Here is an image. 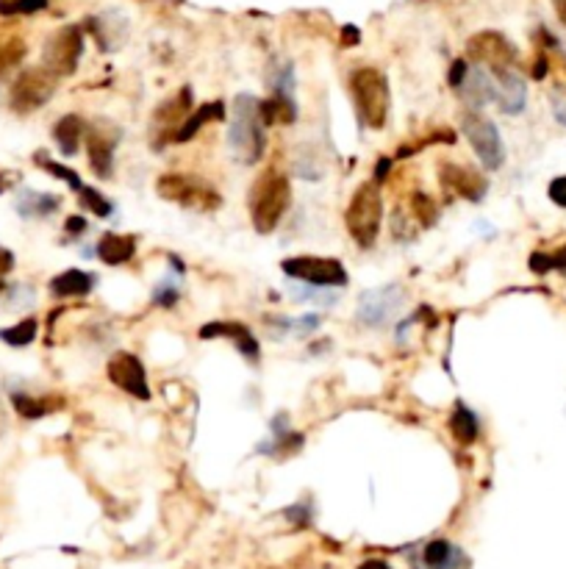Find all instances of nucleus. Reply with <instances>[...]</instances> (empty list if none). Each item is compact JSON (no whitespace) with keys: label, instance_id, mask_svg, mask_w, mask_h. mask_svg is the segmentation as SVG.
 Wrapping results in <instances>:
<instances>
[{"label":"nucleus","instance_id":"1","mask_svg":"<svg viewBox=\"0 0 566 569\" xmlns=\"http://www.w3.org/2000/svg\"><path fill=\"white\" fill-rule=\"evenodd\" d=\"M292 206V184L289 178L278 173V169H267L256 178L250 189V220L259 234H272L283 214Z\"/></svg>","mask_w":566,"mask_h":569},{"label":"nucleus","instance_id":"2","mask_svg":"<svg viewBox=\"0 0 566 569\" xmlns=\"http://www.w3.org/2000/svg\"><path fill=\"white\" fill-rule=\"evenodd\" d=\"M264 123L259 114V100L253 95H239L234 100V123L228 131V148L236 161L256 164L264 156Z\"/></svg>","mask_w":566,"mask_h":569},{"label":"nucleus","instance_id":"3","mask_svg":"<svg viewBox=\"0 0 566 569\" xmlns=\"http://www.w3.org/2000/svg\"><path fill=\"white\" fill-rule=\"evenodd\" d=\"M347 90L353 95L358 120L366 128L381 131L389 120V81H386V75L373 70V67H361L350 75Z\"/></svg>","mask_w":566,"mask_h":569},{"label":"nucleus","instance_id":"4","mask_svg":"<svg viewBox=\"0 0 566 569\" xmlns=\"http://www.w3.org/2000/svg\"><path fill=\"white\" fill-rule=\"evenodd\" d=\"M381 220H383V201H381L378 186L375 184L358 186V192L353 194V201L345 211V225L353 242L358 247H373L381 231Z\"/></svg>","mask_w":566,"mask_h":569},{"label":"nucleus","instance_id":"5","mask_svg":"<svg viewBox=\"0 0 566 569\" xmlns=\"http://www.w3.org/2000/svg\"><path fill=\"white\" fill-rule=\"evenodd\" d=\"M156 192L164 197V201L181 203L184 209H192V211H217L222 206V197L214 186H209L201 178L181 176V173L161 176L156 184Z\"/></svg>","mask_w":566,"mask_h":569},{"label":"nucleus","instance_id":"6","mask_svg":"<svg viewBox=\"0 0 566 569\" xmlns=\"http://www.w3.org/2000/svg\"><path fill=\"white\" fill-rule=\"evenodd\" d=\"M280 270L295 280H305L317 289H342L347 287V270L336 259H320V255H295V259L280 262Z\"/></svg>","mask_w":566,"mask_h":569},{"label":"nucleus","instance_id":"7","mask_svg":"<svg viewBox=\"0 0 566 569\" xmlns=\"http://www.w3.org/2000/svg\"><path fill=\"white\" fill-rule=\"evenodd\" d=\"M461 131L469 139L472 151L477 153L480 161H484L486 169H500L502 167V161H505V145H502V139H500L497 125L489 117H484V114L475 111V108H467L461 114Z\"/></svg>","mask_w":566,"mask_h":569},{"label":"nucleus","instance_id":"8","mask_svg":"<svg viewBox=\"0 0 566 569\" xmlns=\"http://www.w3.org/2000/svg\"><path fill=\"white\" fill-rule=\"evenodd\" d=\"M56 78L47 67H34V70H25L12 87V95H9V103L14 111L20 114H28V111H37L42 108L53 92H56Z\"/></svg>","mask_w":566,"mask_h":569},{"label":"nucleus","instance_id":"9","mask_svg":"<svg viewBox=\"0 0 566 569\" xmlns=\"http://www.w3.org/2000/svg\"><path fill=\"white\" fill-rule=\"evenodd\" d=\"M406 292L398 287V283H389V287H378L364 292L358 300V323L366 328H381L386 323H391L398 317V311L403 308Z\"/></svg>","mask_w":566,"mask_h":569},{"label":"nucleus","instance_id":"10","mask_svg":"<svg viewBox=\"0 0 566 569\" xmlns=\"http://www.w3.org/2000/svg\"><path fill=\"white\" fill-rule=\"evenodd\" d=\"M83 56V34L78 25H67L56 31L45 45V67L53 75H73Z\"/></svg>","mask_w":566,"mask_h":569},{"label":"nucleus","instance_id":"11","mask_svg":"<svg viewBox=\"0 0 566 569\" xmlns=\"http://www.w3.org/2000/svg\"><path fill=\"white\" fill-rule=\"evenodd\" d=\"M467 56L475 59L477 65H486L492 70H508V67H517V50L514 45L508 42L505 37L486 31V34H475L467 42Z\"/></svg>","mask_w":566,"mask_h":569},{"label":"nucleus","instance_id":"12","mask_svg":"<svg viewBox=\"0 0 566 569\" xmlns=\"http://www.w3.org/2000/svg\"><path fill=\"white\" fill-rule=\"evenodd\" d=\"M108 378L123 392L139 397V401H150V386H148V373L142 361L133 353H117L108 361Z\"/></svg>","mask_w":566,"mask_h":569},{"label":"nucleus","instance_id":"13","mask_svg":"<svg viewBox=\"0 0 566 569\" xmlns=\"http://www.w3.org/2000/svg\"><path fill=\"white\" fill-rule=\"evenodd\" d=\"M192 108V90L184 87L176 98L164 100L156 111H153V134H156V148H161L164 142H173L176 131L184 125L186 111Z\"/></svg>","mask_w":566,"mask_h":569},{"label":"nucleus","instance_id":"14","mask_svg":"<svg viewBox=\"0 0 566 569\" xmlns=\"http://www.w3.org/2000/svg\"><path fill=\"white\" fill-rule=\"evenodd\" d=\"M117 142H120V131L117 128H111V125L87 128V156H90V167L95 169L98 178H108L111 176Z\"/></svg>","mask_w":566,"mask_h":569},{"label":"nucleus","instance_id":"15","mask_svg":"<svg viewBox=\"0 0 566 569\" xmlns=\"http://www.w3.org/2000/svg\"><path fill=\"white\" fill-rule=\"evenodd\" d=\"M494 100L502 114H522L527 103V83L517 67L494 70Z\"/></svg>","mask_w":566,"mask_h":569},{"label":"nucleus","instance_id":"16","mask_svg":"<svg viewBox=\"0 0 566 569\" xmlns=\"http://www.w3.org/2000/svg\"><path fill=\"white\" fill-rule=\"evenodd\" d=\"M442 184L456 192L467 201H484V192H486V178L477 176L475 169L469 167H456V164H444V173H442Z\"/></svg>","mask_w":566,"mask_h":569},{"label":"nucleus","instance_id":"17","mask_svg":"<svg viewBox=\"0 0 566 569\" xmlns=\"http://www.w3.org/2000/svg\"><path fill=\"white\" fill-rule=\"evenodd\" d=\"M201 336H203V339H211V336H228V339H234L236 350H239L250 364L259 361V341H256V336L250 333L247 325H239V323H209V325L201 328Z\"/></svg>","mask_w":566,"mask_h":569},{"label":"nucleus","instance_id":"18","mask_svg":"<svg viewBox=\"0 0 566 569\" xmlns=\"http://www.w3.org/2000/svg\"><path fill=\"white\" fill-rule=\"evenodd\" d=\"M459 92H461L467 108L480 111V108L489 106L494 100V78H492L489 70L475 67V70L467 73V78H464V83L459 87Z\"/></svg>","mask_w":566,"mask_h":569},{"label":"nucleus","instance_id":"19","mask_svg":"<svg viewBox=\"0 0 566 569\" xmlns=\"http://www.w3.org/2000/svg\"><path fill=\"white\" fill-rule=\"evenodd\" d=\"M422 561L428 569H467L469 566L467 556L456 545L444 542V539H436V542L424 547Z\"/></svg>","mask_w":566,"mask_h":569},{"label":"nucleus","instance_id":"20","mask_svg":"<svg viewBox=\"0 0 566 569\" xmlns=\"http://www.w3.org/2000/svg\"><path fill=\"white\" fill-rule=\"evenodd\" d=\"M136 253V239L133 237H120V234H106L98 242V255L108 267L128 264Z\"/></svg>","mask_w":566,"mask_h":569},{"label":"nucleus","instance_id":"21","mask_svg":"<svg viewBox=\"0 0 566 569\" xmlns=\"http://www.w3.org/2000/svg\"><path fill=\"white\" fill-rule=\"evenodd\" d=\"M83 136H87V125H83V120L75 117V114H67V117H62L59 123L53 125V139H56V145H59V151L64 156H75L78 153Z\"/></svg>","mask_w":566,"mask_h":569},{"label":"nucleus","instance_id":"22","mask_svg":"<svg viewBox=\"0 0 566 569\" xmlns=\"http://www.w3.org/2000/svg\"><path fill=\"white\" fill-rule=\"evenodd\" d=\"M92 287H95V275L83 272V270H67L50 280V292L56 297H81V295L92 292Z\"/></svg>","mask_w":566,"mask_h":569},{"label":"nucleus","instance_id":"23","mask_svg":"<svg viewBox=\"0 0 566 569\" xmlns=\"http://www.w3.org/2000/svg\"><path fill=\"white\" fill-rule=\"evenodd\" d=\"M225 117V106L217 100V103H203V106H197V111L192 114V117L176 131V139L173 142H186L192 139L197 131H201L206 123H214V120H222Z\"/></svg>","mask_w":566,"mask_h":569},{"label":"nucleus","instance_id":"24","mask_svg":"<svg viewBox=\"0 0 566 569\" xmlns=\"http://www.w3.org/2000/svg\"><path fill=\"white\" fill-rule=\"evenodd\" d=\"M450 431H452V436H456L459 444H472L480 434L477 414L469 411L467 406H456V411H452V417H450Z\"/></svg>","mask_w":566,"mask_h":569},{"label":"nucleus","instance_id":"25","mask_svg":"<svg viewBox=\"0 0 566 569\" xmlns=\"http://www.w3.org/2000/svg\"><path fill=\"white\" fill-rule=\"evenodd\" d=\"M20 214L25 217H47L53 214L56 209H59V197H53V194H39V192H25L20 197V203H17Z\"/></svg>","mask_w":566,"mask_h":569},{"label":"nucleus","instance_id":"26","mask_svg":"<svg viewBox=\"0 0 566 569\" xmlns=\"http://www.w3.org/2000/svg\"><path fill=\"white\" fill-rule=\"evenodd\" d=\"M12 403H14L17 414L25 417V419H39V417H45V414L53 409L47 401H39V397L22 394V392H14V394H12Z\"/></svg>","mask_w":566,"mask_h":569},{"label":"nucleus","instance_id":"27","mask_svg":"<svg viewBox=\"0 0 566 569\" xmlns=\"http://www.w3.org/2000/svg\"><path fill=\"white\" fill-rule=\"evenodd\" d=\"M37 328H39L37 320H22L14 328L4 331L0 336H4V341H6V345H12V348H25V345H31V341L37 339Z\"/></svg>","mask_w":566,"mask_h":569},{"label":"nucleus","instance_id":"28","mask_svg":"<svg viewBox=\"0 0 566 569\" xmlns=\"http://www.w3.org/2000/svg\"><path fill=\"white\" fill-rule=\"evenodd\" d=\"M81 203L87 206L92 214H98V217H108V214H111V203L106 201V197H103L98 189H92V186H87V184L81 186Z\"/></svg>","mask_w":566,"mask_h":569},{"label":"nucleus","instance_id":"29","mask_svg":"<svg viewBox=\"0 0 566 569\" xmlns=\"http://www.w3.org/2000/svg\"><path fill=\"white\" fill-rule=\"evenodd\" d=\"M22 56H25V45L20 39H12V42H6L4 47H0V78H4L22 59Z\"/></svg>","mask_w":566,"mask_h":569},{"label":"nucleus","instance_id":"30","mask_svg":"<svg viewBox=\"0 0 566 569\" xmlns=\"http://www.w3.org/2000/svg\"><path fill=\"white\" fill-rule=\"evenodd\" d=\"M414 214H416V220H419L422 225H433L436 217H439V209H436V203L431 201L428 194H424V192H416V194H414Z\"/></svg>","mask_w":566,"mask_h":569},{"label":"nucleus","instance_id":"31","mask_svg":"<svg viewBox=\"0 0 566 569\" xmlns=\"http://www.w3.org/2000/svg\"><path fill=\"white\" fill-rule=\"evenodd\" d=\"M37 164H42V167L47 169V173H50V176H56V178H62V181H67V184H70L73 189H78V192H81V186H83V184H81V178H78V176L73 173V169H70V167H62V164H56V161H50V159H45V156H37Z\"/></svg>","mask_w":566,"mask_h":569},{"label":"nucleus","instance_id":"32","mask_svg":"<svg viewBox=\"0 0 566 569\" xmlns=\"http://www.w3.org/2000/svg\"><path fill=\"white\" fill-rule=\"evenodd\" d=\"M153 300L161 306V308H173L178 303V283L176 280H161L159 287L153 289Z\"/></svg>","mask_w":566,"mask_h":569},{"label":"nucleus","instance_id":"33","mask_svg":"<svg viewBox=\"0 0 566 569\" xmlns=\"http://www.w3.org/2000/svg\"><path fill=\"white\" fill-rule=\"evenodd\" d=\"M550 108H553V117L566 125V83H555L550 90Z\"/></svg>","mask_w":566,"mask_h":569},{"label":"nucleus","instance_id":"34","mask_svg":"<svg viewBox=\"0 0 566 569\" xmlns=\"http://www.w3.org/2000/svg\"><path fill=\"white\" fill-rule=\"evenodd\" d=\"M47 6V0H14V4H0L4 14H34Z\"/></svg>","mask_w":566,"mask_h":569},{"label":"nucleus","instance_id":"35","mask_svg":"<svg viewBox=\"0 0 566 569\" xmlns=\"http://www.w3.org/2000/svg\"><path fill=\"white\" fill-rule=\"evenodd\" d=\"M467 73H469V62H464V59H456V62H452L450 75H447L450 87H452V90H459L461 83H464V78H467Z\"/></svg>","mask_w":566,"mask_h":569},{"label":"nucleus","instance_id":"36","mask_svg":"<svg viewBox=\"0 0 566 569\" xmlns=\"http://www.w3.org/2000/svg\"><path fill=\"white\" fill-rule=\"evenodd\" d=\"M547 194H550V201H553L555 206H561V209H566V176H561V178H555V181L550 184V189H547Z\"/></svg>","mask_w":566,"mask_h":569},{"label":"nucleus","instance_id":"37","mask_svg":"<svg viewBox=\"0 0 566 569\" xmlns=\"http://www.w3.org/2000/svg\"><path fill=\"white\" fill-rule=\"evenodd\" d=\"M87 231V220L83 217H70L67 220V234H83Z\"/></svg>","mask_w":566,"mask_h":569},{"label":"nucleus","instance_id":"38","mask_svg":"<svg viewBox=\"0 0 566 569\" xmlns=\"http://www.w3.org/2000/svg\"><path fill=\"white\" fill-rule=\"evenodd\" d=\"M12 267H14V255H12L6 247H0V275L9 272Z\"/></svg>","mask_w":566,"mask_h":569},{"label":"nucleus","instance_id":"39","mask_svg":"<svg viewBox=\"0 0 566 569\" xmlns=\"http://www.w3.org/2000/svg\"><path fill=\"white\" fill-rule=\"evenodd\" d=\"M389 167H391L389 159H381V161H378V169H375V178H378V181H383V178L389 176Z\"/></svg>","mask_w":566,"mask_h":569},{"label":"nucleus","instance_id":"40","mask_svg":"<svg viewBox=\"0 0 566 569\" xmlns=\"http://www.w3.org/2000/svg\"><path fill=\"white\" fill-rule=\"evenodd\" d=\"M547 75V59H539V65L533 67V78H545Z\"/></svg>","mask_w":566,"mask_h":569},{"label":"nucleus","instance_id":"41","mask_svg":"<svg viewBox=\"0 0 566 569\" xmlns=\"http://www.w3.org/2000/svg\"><path fill=\"white\" fill-rule=\"evenodd\" d=\"M555 4V12H558V20L566 25V0H553Z\"/></svg>","mask_w":566,"mask_h":569},{"label":"nucleus","instance_id":"42","mask_svg":"<svg viewBox=\"0 0 566 569\" xmlns=\"http://www.w3.org/2000/svg\"><path fill=\"white\" fill-rule=\"evenodd\" d=\"M361 569H391V566H389L386 561H366Z\"/></svg>","mask_w":566,"mask_h":569},{"label":"nucleus","instance_id":"43","mask_svg":"<svg viewBox=\"0 0 566 569\" xmlns=\"http://www.w3.org/2000/svg\"><path fill=\"white\" fill-rule=\"evenodd\" d=\"M345 42H350V45H356L358 42V31H356V28H345Z\"/></svg>","mask_w":566,"mask_h":569},{"label":"nucleus","instance_id":"44","mask_svg":"<svg viewBox=\"0 0 566 569\" xmlns=\"http://www.w3.org/2000/svg\"><path fill=\"white\" fill-rule=\"evenodd\" d=\"M4 186H6V176H0V192H4Z\"/></svg>","mask_w":566,"mask_h":569},{"label":"nucleus","instance_id":"45","mask_svg":"<svg viewBox=\"0 0 566 569\" xmlns=\"http://www.w3.org/2000/svg\"><path fill=\"white\" fill-rule=\"evenodd\" d=\"M0 292H4V280H0Z\"/></svg>","mask_w":566,"mask_h":569}]
</instances>
